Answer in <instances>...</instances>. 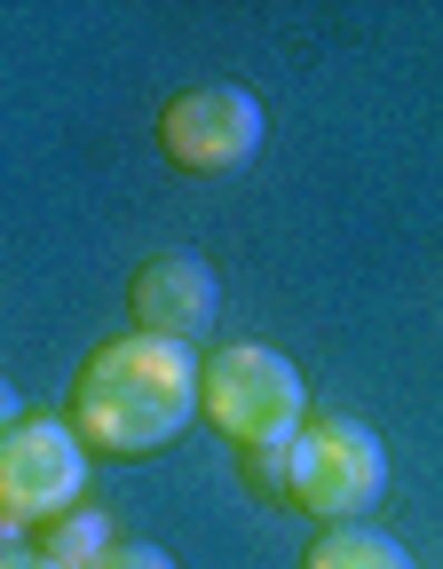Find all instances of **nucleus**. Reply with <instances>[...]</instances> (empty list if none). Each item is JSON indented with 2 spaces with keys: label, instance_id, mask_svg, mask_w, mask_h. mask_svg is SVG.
I'll return each mask as SVG.
<instances>
[{
  "label": "nucleus",
  "instance_id": "obj_1",
  "mask_svg": "<svg viewBox=\"0 0 443 569\" xmlns=\"http://www.w3.org/2000/svg\"><path fill=\"white\" fill-rule=\"evenodd\" d=\"M71 436L104 459H151L167 451L183 427L198 419V348L151 340V332H119L104 348H88V365L71 372L63 396Z\"/></svg>",
  "mask_w": 443,
  "mask_h": 569
},
{
  "label": "nucleus",
  "instance_id": "obj_2",
  "mask_svg": "<svg viewBox=\"0 0 443 569\" xmlns=\"http://www.w3.org/2000/svg\"><path fill=\"white\" fill-rule=\"evenodd\" d=\"M198 419L214 436H230L238 451L293 443L309 427V388L302 365L269 340H222L198 356Z\"/></svg>",
  "mask_w": 443,
  "mask_h": 569
},
{
  "label": "nucleus",
  "instance_id": "obj_3",
  "mask_svg": "<svg viewBox=\"0 0 443 569\" xmlns=\"http://www.w3.org/2000/svg\"><path fill=\"white\" fill-rule=\"evenodd\" d=\"M388 498V443L348 411H309V427L293 436V467H285V507L309 515L317 530L364 522Z\"/></svg>",
  "mask_w": 443,
  "mask_h": 569
},
{
  "label": "nucleus",
  "instance_id": "obj_4",
  "mask_svg": "<svg viewBox=\"0 0 443 569\" xmlns=\"http://www.w3.org/2000/svg\"><path fill=\"white\" fill-rule=\"evenodd\" d=\"M88 443L71 436V419L24 411L9 436H0V546H17L32 530H48L56 515L88 507Z\"/></svg>",
  "mask_w": 443,
  "mask_h": 569
},
{
  "label": "nucleus",
  "instance_id": "obj_5",
  "mask_svg": "<svg viewBox=\"0 0 443 569\" xmlns=\"http://www.w3.org/2000/svg\"><path fill=\"white\" fill-rule=\"evenodd\" d=\"M269 134V111L254 88L238 80H198L183 96H167L159 111V151L175 174H238Z\"/></svg>",
  "mask_w": 443,
  "mask_h": 569
},
{
  "label": "nucleus",
  "instance_id": "obj_6",
  "mask_svg": "<svg viewBox=\"0 0 443 569\" xmlns=\"http://www.w3.org/2000/svg\"><path fill=\"white\" fill-rule=\"evenodd\" d=\"M127 317L135 332H151V340H175V348H198L222 317V277L214 261L198 253H151V261H135L127 277Z\"/></svg>",
  "mask_w": 443,
  "mask_h": 569
},
{
  "label": "nucleus",
  "instance_id": "obj_7",
  "mask_svg": "<svg viewBox=\"0 0 443 569\" xmlns=\"http://www.w3.org/2000/svg\"><path fill=\"white\" fill-rule=\"evenodd\" d=\"M111 546H119V522H111L104 507H71V515H56L48 530H32V553L56 561V569H96Z\"/></svg>",
  "mask_w": 443,
  "mask_h": 569
},
{
  "label": "nucleus",
  "instance_id": "obj_8",
  "mask_svg": "<svg viewBox=\"0 0 443 569\" xmlns=\"http://www.w3.org/2000/svg\"><path fill=\"white\" fill-rule=\"evenodd\" d=\"M302 569H420V561H412L388 530H373V522H341V530L309 538Z\"/></svg>",
  "mask_w": 443,
  "mask_h": 569
},
{
  "label": "nucleus",
  "instance_id": "obj_9",
  "mask_svg": "<svg viewBox=\"0 0 443 569\" xmlns=\"http://www.w3.org/2000/svg\"><path fill=\"white\" fill-rule=\"evenodd\" d=\"M285 467H293V443H262V451H238V475L254 498H269V507H285Z\"/></svg>",
  "mask_w": 443,
  "mask_h": 569
},
{
  "label": "nucleus",
  "instance_id": "obj_10",
  "mask_svg": "<svg viewBox=\"0 0 443 569\" xmlns=\"http://www.w3.org/2000/svg\"><path fill=\"white\" fill-rule=\"evenodd\" d=\"M96 569H175V553H167V546H151V538H119Z\"/></svg>",
  "mask_w": 443,
  "mask_h": 569
},
{
  "label": "nucleus",
  "instance_id": "obj_11",
  "mask_svg": "<svg viewBox=\"0 0 443 569\" xmlns=\"http://www.w3.org/2000/svg\"><path fill=\"white\" fill-rule=\"evenodd\" d=\"M0 569H56V561H40L32 538H17V546H0Z\"/></svg>",
  "mask_w": 443,
  "mask_h": 569
},
{
  "label": "nucleus",
  "instance_id": "obj_12",
  "mask_svg": "<svg viewBox=\"0 0 443 569\" xmlns=\"http://www.w3.org/2000/svg\"><path fill=\"white\" fill-rule=\"evenodd\" d=\"M17 419H24V396H17L9 380H0V436H9V427H17Z\"/></svg>",
  "mask_w": 443,
  "mask_h": 569
}]
</instances>
